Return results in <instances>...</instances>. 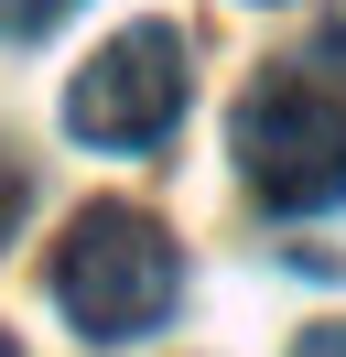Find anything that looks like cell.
Instances as JSON below:
<instances>
[{"instance_id":"4","label":"cell","mask_w":346,"mask_h":357,"mask_svg":"<svg viewBox=\"0 0 346 357\" xmlns=\"http://www.w3.org/2000/svg\"><path fill=\"white\" fill-rule=\"evenodd\" d=\"M65 11H76V0H0V44H43Z\"/></svg>"},{"instance_id":"2","label":"cell","mask_w":346,"mask_h":357,"mask_svg":"<svg viewBox=\"0 0 346 357\" xmlns=\"http://www.w3.org/2000/svg\"><path fill=\"white\" fill-rule=\"evenodd\" d=\"M227 141H238V174L260 184V206H281V217H314L346 195V98L324 76H292V66L260 76L238 98Z\"/></svg>"},{"instance_id":"1","label":"cell","mask_w":346,"mask_h":357,"mask_svg":"<svg viewBox=\"0 0 346 357\" xmlns=\"http://www.w3.org/2000/svg\"><path fill=\"white\" fill-rule=\"evenodd\" d=\"M173 292H184V260H173L163 217H141V206H86L54 238V303H65V325L98 335V347L151 335L173 314Z\"/></svg>"},{"instance_id":"6","label":"cell","mask_w":346,"mask_h":357,"mask_svg":"<svg viewBox=\"0 0 346 357\" xmlns=\"http://www.w3.org/2000/svg\"><path fill=\"white\" fill-rule=\"evenodd\" d=\"M11 217H22V174L0 162V238H11Z\"/></svg>"},{"instance_id":"5","label":"cell","mask_w":346,"mask_h":357,"mask_svg":"<svg viewBox=\"0 0 346 357\" xmlns=\"http://www.w3.org/2000/svg\"><path fill=\"white\" fill-rule=\"evenodd\" d=\"M292 357H346V325H303V335H292Z\"/></svg>"},{"instance_id":"7","label":"cell","mask_w":346,"mask_h":357,"mask_svg":"<svg viewBox=\"0 0 346 357\" xmlns=\"http://www.w3.org/2000/svg\"><path fill=\"white\" fill-rule=\"evenodd\" d=\"M0 357H11V335H0Z\"/></svg>"},{"instance_id":"3","label":"cell","mask_w":346,"mask_h":357,"mask_svg":"<svg viewBox=\"0 0 346 357\" xmlns=\"http://www.w3.org/2000/svg\"><path fill=\"white\" fill-rule=\"evenodd\" d=\"M173 119H184V44L163 22L108 33L65 87V130L98 152H151V141H173Z\"/></svg>"}]
</instances>
